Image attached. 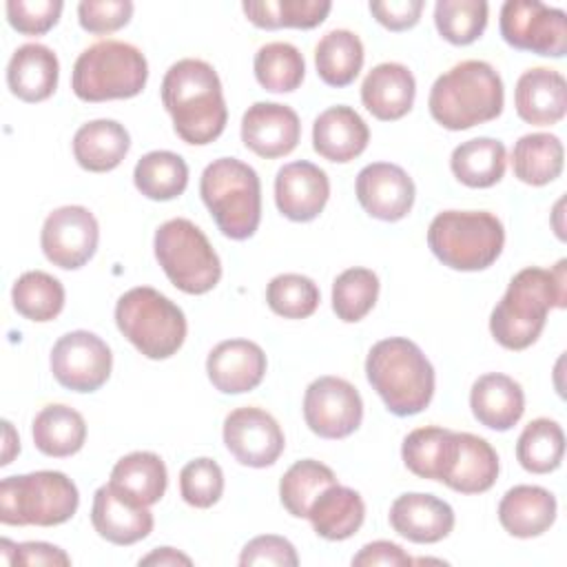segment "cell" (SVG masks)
<instances>
[{"instance_id": "6da1fadb", "label": "cell", "mask_w": 567, "mask_h": 567, "mask_svg": "<svg viewBox=\"0 0 567 567\" xmlns=\"http://www.w3.org/2000/svg\"><path fill=\"white\" fill-rule=\"evenodd\" d=\"M567 261L545 270L529 266L518 270L503 299L489 315V332L507 350H525L540 337L551 308L567 306Z\"/></svg>"}, {"instance_id": "e0dca14e", "label": "cell", "mask_w": 567, "mask_h": 567, "mask_svg": "<svg viewBox=\"0 0 567 567\" xmlns=\"http://www.w3.org/2000/svg\"><path fill=\"white\" fill-rule=\"evenodd\" d=\"M301 137L299 115L279 102H255L241 117V142L255 155L275 159L292 153Z\"/></svg>"}, {"instance_id": "1f68e13d", "label": "cell", "mask_w": 567, "mask_h": 567, "mask_svg": "<svg viewBox=\"0 0 567 567\" xmlns=\"http://www.w3.org/2000/svg\"><path fill=\"white\" fill-rule=\"evenodd\" d=\"M31 436L44 456L66 458L82 450L86 441V423L78 410L62 403H51L35 414Z\"/></svg>"}, {"instance_id": "ee69618b", "label": "cell", "mask_w": 567, "mask_h": 567, "mask_svg": "<svg viewBox=\"0 0 567 567\" xmlns=\"http://www.w3.org/2000/svg\"><path fill=\"white\" fill-rule=\"evenodd\" d=\"M379 277L370 268H348L332 284V310L346 323L361 321L377 303Z\"/></svg>"}, {"instance_id": "5b68a950", "label": "cell", "mask_w": 567, "mask_h": 567, "mask_svg": "<svg viewBox=\"0 0 567 567\" xmlns=\"http://www.w3.org/2000/svg\"><path fill=\"white\" fill-rule=\"evenodd\" d=\"M199 195L224 237L244 241L261 221V182L237 157L213 159L199 177Z\"/></svg>"}, {"instance_id": "681fc988", "label": "cell", "mask_w": 567, "mask_h": 567, "mask_svg": "<svg viewBox=\"0 0 567 567\" xmlns=\"http://www.w3.org/2000/svg\"><path fill=\"white\" fill-rule=\"evenodd\" d=\"M239 565H277V567H297L299 556L295 545L275 534H264L248 540L239 554Z\"/></svg>"}, {"instance_id": "836d02e7", "label": "cell", "mask_w": 567, "mask_h": 567, "mask_svg": "<svg viewBox=\"0 0 567 567\" xmlns=\"http://www.w3.org/2000/svg\"><path fill=\"white\" fill-rule=\"evenodd\" d=\"M109 483L133 501L151 507L164 496L168 474L164 461L155 452L137 450L113 465Z\"/></svg>"}, {"instance_id": "7dc6e473", "label": "cell", "mask_w": 567, "mask_h": 567, "mask_svg": "<svg viewBox=\"0 0 567 567\" xmlns=\"http://www.w3.org/2000/svg\"><path fill=\"white\" fill-rule=\"evenodd\" d=\"M60 0H9L7 20L22 35H42L60 20Z\"/></svg>"}, {"instance_id": "e575fe53", "label": "cell", "mask_w": 567, "mask_h": 567, "mask_svg": "<svg viewBox=\"0 0 567 567\" xmlns=\"http://www.w3.org/2000/svg\"><path fill=\"white\" fill-rule=\"evenodd\" d=\"M565 148L558 135L527 133L512 148V171L529 186H545L563 173Z\"/></svg>"}, {"instance_id": "d6986e66", "label": "cell", "mask_w": 567, "mask_h": 567, "mask_svg": "<svg viewBox=\"0 0 567 567\" xmlns=\"http://www.w3.org/2000/svg\"><path fill=\"white\" fill-rule=\"evenodd\" d=\"M91 523L100 538L113 545H133L153 532V514L146 505L133 501L111 483L93 494Z\"/></svg>"}, {"instance_id": "f907efd6", "label": "cell", "mask_w": 567, "mask_h": 567, "mask_svg": "<svg viewBox=\"0 0 567 567\" xmlns=\"http://www.w3.org/2000/svg\"><path fill=\"white\" fill-rule=\"evenodd\" d=\"M423 7V0H374L370 13L390 31H408L419 22Z\"/></svg>"}, {"instance_id": "8fae6325", "label": "cell", "mask_w": 567, "mask_h": 567, "mask_svg": "<svg viewBox=\"0 0 567 567\" xmlns=\"http://www.w3.org/2000/svg\"><path fill=\"white\" fill-rule=\"evenodd\" d=\"M501 35L518 49L545 58L567 53V16L563 9L536 0H507L501 7Z\"/></svg>"}, {"instance_id": "5bb4252c", "label": "cell", "mask_w": 567, "mask_h": 567, "mask_svg": "<svg viewBox=\"0 0 567 567\" xmlns=\"http://www.w3.org/2000/svg\"><path fill=\"white\" fill-rule=\"evenodd\" d=\"M100 226L95 215L84 206H60L47 215L40 233L44 257L62 268L78 270L95 255Z\"/></svg>"}, {"instance_id": "d6a6232c", "label": "cell", "mask_w": 567, "mask_h": 567, "mask_svg": "<svg viewBox=\"0 0 567 567\" xmlns=\"http://www.w3.org/2000/svg\"><path fill=\"white\" fill-rule=\"evenodd\" d=\"M507 151L501 140L474 137L452 151L450 168L454 177L470 188H489L505 175Z\"/></svg>"}, {"instance_id": "7c38bea8", "label": "cell", "mask_w": 567, "mask_h": 567, "mask_svg": "<svg viewBox=\"0 0 567 567\" xmlns=\"http://www.w3.org/2000/svg\"><path fill=\"white\" fill-rule=\"evenodd\" d=\"M111 368V348L95 332L73 330L53 343L51 372L55 381L71 392L100 390L109 381Z\"/></svg>"}, {"instance_id": "d4e9b609", "label": "cell", "mask_w": 567, "mask_h": 567, "mask_svg": "<svg viewBox=\"0 0 567 567\" xmlns=\"http://www.w3.org/2000/svg\"><path fill=\"white\" fill-rule=\"evenodd\" d=\"M416 95L412 71L399 62L377 64L361 84L363 106L381 122H394L410 113Z\"/></svg>"}, {"instance_id": "d590c367", "label": "cell", "mask_w": 567, "mask_h": 567, "mask_svg": "<svg viewBox=\"0 0 567 567\" xmlns=\"http://www.w3.org/2000/svg\"><path fill=\"white\" fill-rule=\"evenodd\" d=\"M315 66L323 84L348 86L363 66V42L354 31L332 29L315 47Z\"/></svg>"}, {"instance_id": "7402d4cb", "label": "cell", "mask_w": 567, "mask_h": 567, "mask_svg": "<svg viewBox=\"0 0 567 567\" xmlns=\"http://www.w3.org/2000/svg\"><path fill=\"white\" fill-rule=\"evenodd\" d=\"M514 106L523 122L534 126L558 124L567 113L565 78L549 66L527 69L514 89Z\"/></svg>"}, {"instance_id": "ba28073f", "label": "cell", "mask_w": 567, "mask_h": 567, "mask_svg": "<svg viewBox=\"0 0 567 567\" xmlns=\"http://www.w3.org/2000/svg\"><path fill=\"white\" fill-rule=\"evenodd\" d=\"M120 332L146 359L173 357L186 339V317L177 303L151 286L126 290L115 303Z\"/></svg>"}, {"instance_id": "816d5d0a", "label": "cell", "mask_w": 567, "mask_h": 567, "mask_svg": "<svg viewBox=\"0 0 567 567\" xmlns=\"http://www.w3.org/2000/svg\"><path fill=\"white\" fill-rule=\"evenodd\" d=\"M412 563V556L390 540H372L352 556L354 567H408Z\"/></svg>"}, {"instance_id": "b9f144b4", "label": "cell", "mask_w": 567, "mask_h": 567, "mask_svg": "<svg viewBox=\"0 0 567 567\" xmlns=\"http://www.w3.org/2000/svg\"><path fill=\"white\" fill-rule=\"evenodd\" d=\"M255 78L270 93L297 91L306 75V60L290 42H268L255 53Z\"/></svg>"}, {"instance_id": "f35d334b", "label": "cell", "mask_w": 567, "mask_h": 567, "mask_svg": "<svg viewBox=\"0 0 567 567\" xmlns=\"http://www.w3.org/2000/svg\"><path fill=\"white\" fill-rule=\"evenodd\" d=\"M565 456V432L554 419H534L516 441V458L532 474H549L560 467Z\"/></svg>"}, {"instance_id": "f546056e", "label": "cell", "mask_w": 567, "mask_h": 567, "mask_svg": "<svg viewBox=\"0 0 567 567\" xmlns=\"http://www.w3.org/2000/svg\"><path fill=\"white\" fill-rule=\"evenodd\" d=\"M306 518L317 536L326 540H346L363 525L365 503L357 489L334 483L315 498Z\"/></svg>"}, {"instance_id": "ab89813d", "label": "cell", "mask_w": 567, "mask_h": 567, "mask_svg": "<svg viewBox=\"0 0 567 567\" xmlns=\"http://www.w3.org/2000/svg\"><path fill=\"white\" fill-rule=\"evenodd\" d=\"M11 301L18 315L29 321H53L64 308V286L44 270H27L16 279Z\"/></svg>"}, {"instance_id": "8d00e7d4", "label": "cell", "mask_w": 567, "mask_h": 567, "mask_svg": "<svg viewBox=\"0 0 567 567\" xmlns=\"http://www.w3.org/2000/svg\"><path fill=\"white\" fill-rule=\"evenodd\" d=\"M133 182L144 197L153 202H168L186 190L188 166L184 157L173 151H151L137 159Z\"/></svg>"}, {"instance_id": "ac0fdd59", "label": "cell", "mask_w": 567, "mask_h": 567, "mask_svg": "<svg viewBox=\"0 0 567 567\" xmlns=\"http://www.w3.org/2000/svg\"><path fill=\"white\" fill-rule=\"evenodd\" d=\"M330 179L323 168L299 159L284 164L275 177V204L290 221H312L326 208Z\"/></svg>"}, {"instance_id": "3957f363", "label": "cell", "mask_w": 567, "mask_h": 567, "mask_svg": "<svg viewBox=\"0 0 567 567\" xmlns=\"http://www.w3.org/2000/svg\"><path fill=\"white\" fill-rule=\"evenodd\" d=\"M505 91L498 71L483 60H463L439 75L430 89L427 109L447 131H465L503 113Z\"/></svg>"}, {"instance_id": "f1b7e54d", "label": "cell", "mask_w": 567, "mask_h": 567, "mask_svg": "<svg viewBox=\"0 0 567 567\" xmlns=\"http://www.w3.org/2000/svg\"><path fill=\"white\" fill-rule=\"evenodd\" d=\"M498 470V454L483 436L456 432L454 463L443 483L461 494H483L496 483Z\"/></svg>"}, {"instance_id": "60d3db41", "label": "cell", "mask_w": 567, "mask_h": 567, "mask_svg": "<svg viewBox=\"0 0 567 567\" xmlns=\"http://www.w3.org/2000/svg\"><path fill=\"white\" fill-rule=\"evenodd\" d=\"M337 483L334 472L315 458H301L292 463L279 481V501L295 518H306L315 498Z\"/></svg>"}, {"instance_id": "52a82bcc", "label": "cell", "mask_w": 567, "mask_h": 567, "mask_svg": "<svg viewBox=\"0 0 567 567\" xmlns=\"http://www.w3.org/2000/svg\"><path fill=\"white\" fill-rule=\"evenodd\" d=\"M148 80L144 53L120 40H102L84 49L71 73V89L82 102L128 100L142 93Z\"/></svg>"}, {"instance_id": "8992f818", "label": "cell", "mask_w": 567, "mask_h": 567, "mask_svg": "<svg viewBox=\"0 0 567 567\" xmlns=\"http://www.w3.org/2000/svg\"><path fill=\"white\" fill-rule=\"evenodd\" d=\"M427 246L443 266L476 272L501 257L505 228L487 210H443L430 221Z\"/></svg>"}, {"instance_id": "2e32d148", "label": "cell", "mask_w": 567, "mask_h": 567, "mask_svg": "<svg viewBox=\"0 0 567 567\" xmlns=\"http://www.w3.org/2000/svg\"><path fill=\"white\" fill-rule=\"evenodd\" d=\"M354 193L361 208L381 221L403 219L414 204V182L396 164L372 162L363 166L354 182Z\"/></svg>"}, {"instance_id": "7bdbcfd3", "label": "cell", "mask_w": 567, "mask_h": 567, "mask_svg": "<svg viewBox=\"0 0 567 567\" xmlns=\"http://www.w3.org/2000/svg\"><path fill=\"white\" fill-rule=\"evenodd\" d=\"M487 11L485 0H439L434 4V24L443 40L465 47L483 35Z\"/></svg>"}, {"instance_id": "f5cc1de1", "label": "cell", "mask_w": 567, "mask_h": 567, "mask_svg": "<svg viewBox=\"0 0 567 567\" xmlns=\"http://www.w3.org/2000/svg\"><path fill=\"white\" fill-rule=\"evenodd\" d=\"M13 565H27V567H38V565H51V567H69L71 558L64 549L51 543L42 540H27V543H16V556Z\"/></svg>"}, {"instance_id": "4dcf8cb0", "label": "cell", "mask_w": 567, "mask_h": 567, "mask_svg": "<svg viewBox=\"0 0 567 567\" xmlns=\"http://www.w3.org/2000/svg\"><path fill=\"white\" fill-rule=\"evenodd\" d=\"M456 454V432L439 425L412 430L401 445L405 467L427 481H445Z\"/></svg>"}, {"instance_id": "ffe728a7", "label": "cell", "mask_w": 567, "mask_h": 567, "mask_svg": "<svg viewBox=\"0 0 567 567\" xmlns=\"http://www.w3.org/2000/svg\"><path fill=\"white\" fill-rule=\"evenodd\" d=\"M268 361L259 343L228 339L217 343L206 359V372L221 394H244L255 390L266 374Z\"/></svg>"}, {"instance_id": "484cf974", "label": "cell", "mask_w": 567, "mask_h": 567, "mask_svg": "<svg viewBox=\"0 0 567 567\" xmlns=\"http://www.w3.org/2000/svg\"><path fill=\"white\" fill-rule=\"evenodd\" d=\"M60 62L58 55L38 42L22 44L13 51L7 64V86L22 102H42L58 89Z\"/></svg>"}, {"instance_id": "9f6ffc18", "label": "cell", "mask_w": 567, "mask_h": 567, "mask_svg": "<svg viewBox=\"0 0 567 567\" xmlns=\"http://www.w3.org/2000/svg\"><path fill=\"white\" fill-rule=\"evenodd\" d=\"M0 549H2V556L9 565H13V556H16V543H11L9 538H2L0 540Z\"/></svg>"}, {"instance_id": "cb8c5ba5", "label": "cell", "mask_w": 567, "mask_h": 567, "mask_svg": "<svg viewBox=\"0 0 567 567\" xmlns=\"http://www.w3.org/2000/svg\"><path fill=\"white\" fill-rule=\"evenodd\" d=\"M470 408L481 425L507 432L525 412V394L520 383L512 377L503 372H487L472 383Z\"/></svg>"}, {"instance_id": "c3c4849f", "label": "cell", "mask_w": 567, "mask_h": 567, "mask_svg": "<svg viewBox=\"0 0 567 567\" xmlns=\"http://www.w3.org/2000/svg\"><path fill=\"white\" fill-rule=\"evenodd\" d=\"M133 16L131 0H84L78 4L80 27L93 35L113 33L128 24Z\"/></svg>"}, {"instance_id": "4fadbf2b", "label": "cell", "mask_w": 567, "mask_h": 567, "mask_svg": "<svg viewBox=\"0 0 567 567\" xmlns=\"http://www.w3.org/2000/svg\"><path fill=\"white\" fill-rule=\"evenodd\" d=\"M303 419L310 432L321 439H346L363 421L361 394L341 377H319L306 388Z\"/></svg>"}, {"instance_id": "11a10c76", "label": "cell", "mask_w": 567, "mask_h": 567, "mask_svg": "<svg viewBox=\"0 0 567 567\" xmlns=\"http://www.w3.org/2000/svg\"><path fill=\"white\" fill-rule=\"evenodd\" d=\"M2 425H4V450H2V461H0V465L4 467V465H9V463L13 461V456L20 452V439H18V434H16V430H13V425H11L9 421H2Z\"/></svg>"}, {"instance_id": "44dd1931", "label": "cell", "mask_w": 567, "mask_h": 567, "mask_svg": "<svg viewBox=\"0 0 567 567\" xmlns=\"http://www.w3.org/2000/svg\"><path fill=\"white\" fill-rule=\"evenodd\" d=\"M388 518L399 536L419 545H430L447 538L456 520L450 503L423 492H408L396 496L390 505Z\"/></svg>"}, {"instance_id": "4316f807", "label": "cell", "mask_w": 567, "mask_h": 567, "mask_svg": "<svg viewBox=\"0 0 567 567\" xmlns=\"http://www.w3.org/2000/svg\"><path fill=\"white\" fill-rule=\"evenodd\" d=\"M556 498L540 485H514L498 503V520L509 536L536 538L556 520Z\"/></svg>"}, {"instance_id": "f6af8a7d", "label": "cell", "mask_w": 567, "mask_h": 567, "mask_svg": "<svg viewBox=\"0 0 567 567\" xmlns=\"http://www.w3.org/2000/svg\"><path fill=\"white\" fill-rule=\"evenodd\" d=\"M319 299L317 284L299 272L277 275L266 286L268 308L284 319H306L315 315Z\"/></svg>"}, {"instance_id": "30bf717a", "label": "cell", "mask_w": 567, "mask_h": 567, "mask_svg": "<svg viewBox=\"0 0 567 567\" xmlns=\"http://www.w3.org/2000/svg\"><path fill=\"white\" fill-rule=\"evenodd\" d=\"M153 248L168 281L186 295H204L221 279V261L215 248L190 219L164 221L155 230Z\"/></svg>"}, {"instance_id": "74e56055", "label": "cell", "mask_w": 567, "mask_h": 567, "mask_svg": "<svg viewBox=\"0 0 567 567\" xmlns=\"http://www.w3.org/2000/svg\"><path fill=\"white\" fill-rule=\"evenodd\" d=\"M246 18L259 29H315L332 2L328 0H248L241 4Z\"/></svg>"}, {"instance_id": "83f0119b", "label": "cell", "mask_w": 567, "mask_h": 567, "mask_svg": "<svg viewBox=\"0 0 567 567\" xmlns=\"http://www.w3.org/2000/svg\"><path fill=\"white\" fill-rule=\"evenodd\" d=\"M131 148L124 124L115 120H93L73 135V157L89 173H109L122 164Z\"/></svg>"}, {"instance_id": "7a4b0ae2", "label": "cell", "mask_w": 567, "mask_h": 567, "mask_svg": "<svg viewBox=\"0 0 567 567\" xmlns=\"http://www.w3.org/2000/svg\"><path fill=\"white\" fill-rule=\"evenodd\" d=\"M162 104L175 133L193 146L215 142L228 122L219 75L197 58H184L168 66L162 80Z\"/></svg>"}, {"instance_id": "603a6c76", "label": "cell", "mask_w": 567, "mask_h": 567, "mask_svg": "<svg viewBox=\"0 0 567 567\" xmlns=\"http://www.w3.org/2000/svg\"><path fill=\"white\" fill-rule=\"evenodd\" d=\"M368 142L365 120L346 104L326 109L312 124V146L328 162L348 164L368 148Z\"/></svg>"}, {"instance_id": "db71d44e", "label": "cell", "mask_w": 567, "mask_h": 567, "mask_svg": "<svg viewBox=\"0 0 567 567\" xmlns=\"http://www.w3.org/2000/svg\"><path fill=\"white\" fill-rule=\"evenodd\" d=\"M140 565H193V560L173 547H157L151 554L142 556Z\"/></svg>"}, {"instance_id": "277c9868", "label": "cell", "mask_w": 567, "mask_h": 567, "mask_svg": "<svg viewBox=\"0 0 567 567\" xmlns=\"http://www.w3.org/2000/svg\"><path fill=\"white\" fill-rule=\"evenodd\" d=\"M365 377L396 416L423 412L434 396V368L423 350L405 337L377 341L365 357Z\"/></svg>"}, {"instance_id": "9c48e42d", "label": "cell", "mask_w": 567, "mask_h": 567, "mask_svg": "<svg viewBox=\"0 0 567 567\" xmlns=\"http://www.w3.org/2000/svg\"><path fill=\"white\" fill-rule=\"evenodd\" d=\"M80 505L75 483L55 470L7 476L0 483V523L53 527L66 523Z\"/></svg>"}, {"instance_id": "9a60e30c", "label": "cell", "mask_w": 567, "mask_h": 567, "mask_svg": "<svg viewBox=\"0 0 567 567\" xmlns=\"http://www.w3.org/2000/svg\"><path fill=\"white\" fill-rule=\"evenodd\" d=\"M224 445L233 458L246 467H268L277 463L286 447L284 432L272 414L244 405L224 419Z\"/></svg>"}, {"instance_id": "bcb514c9", "label": "cell", "mask_w": 567, "mask_h": 567, "mask_svg": "<svg viewBox=\"0 0 567 567\" xmlns=\"http://www.w3.org/2000/svg\"><path fill=\"white\" fill-rule=\"evenodd\" d=\"M179 494L190 507H213L224 494V472L219 463L208 456L188 461L179 472Z\"/></svg>"}]
</instances>
